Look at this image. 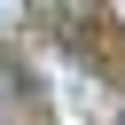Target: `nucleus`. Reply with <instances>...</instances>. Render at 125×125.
Segmentation results:
<instances>
[{"label": "nucleus", "instance_id": "1", "mask_svg": "<svg viewBox=\"0 0 125 125\" xmlns=\"http://www.w3.org/2000/svg\"><path fill=\"white\" fill-rule=\"evenodd\" d=\"M117 125H125V117H117Z\"/></svg>", "mask_w": 125, "mask_h": 125}]
</instances>
